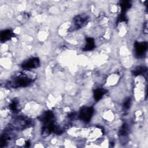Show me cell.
Returning a JSON list of instances; mask_svg holds the SVG:
<instances>
[{
  "instance_id": "cell-8",
  "label": "cell",
  "mask_w": 148,
  "mask_h": 148,
  "mask_svg": "<svg viewBox=\"0 0 148 148\" xmlns=\"http://www.w3.org/2000/svg\"><path fill=\"white\" fill-rule=\"evenodd\" d=\"M14 36V32L11 29H6L1 33V41L2 42H6Z\"/></svg>"
},
{
  "instance_id": "cell-3",
  "label": "cell",
  "mask_w": 148,
  "mask_h": 148,
  "mask_svg": "<svg viewBox=\"0 0 148 148\" xmlns=\"http://www.w3.org/2000/svg\"><path fill=\"white\" fill-rule=\"evenodd\" d=\"M94 112L91 107H83L80 109L79 113V117L82 121L88 123L90 121Z\"/></svg>"
},
{
  "instance_id": "cell-7",
  "label": "cell",
  "mask_w": 148,
  "mask_h": 148,
  "mask_svg": "<svg viewBox=\"0 0 148 148\" xmlns=\"http://www.w3.org/2000/svg\"><path fill=\"white\" fill-rule=\"evenodd\" d=\"M53 119L54 114L51 111H46L39 117V120L43 123V125L53 121Z\"/></svg>"
},
{
  "instance_id": "cell-11",
  "label": "cell",
  "mask_w": 148,
  "mask_h": 148,
  "mask_svg": "<svg viewBox=\"0 0 148 148\" xmlns=\"http://www.w3.org/2000/svg\"><path fill=\"white\" fill-rule=\"evenodd\" d=\"M105 91L102 88H97L94 91V98L95 101H99L105 94Z\"/></svg>"
},
{
  "instance_id": "cell-13",
  "label": "cell",
  "mask_w": 148,
  "mask_h": 148,
  "mask_svg": "<svg viewBox=\"0 0 148 148\" xmlns=\"http://www.w3.org/2000/svg\"><path fill=\"white\" fill-rule=\"evenodd\" d=\"M18 101H17L16 99H13L12 102L10 103L9 105L10 109L14 113H16L18 111Z\"/></svg>"
},
{
  "instance_id": "cell-1",
  "label": "cell",
  "mask_w": 148,
  "mask_h": 148,
  "mask_svg": "<svg viewBox=\"0 0 148 148\" xmlns=\"http://www.w3.org/2000/svg\"><path fill=\"white\" fill-rule=\"evenodd\" d=\"M34 77L29 76L26 73H18V74L14 76V77L6 84V87L8 88H16L18 87H26L31 84Z\"/></svg>"
},
{
  "instance_id": "cell-12",
  "label": "cell",
  "mask_w": 148,
  "mask_h": 148,
  "mask_svg": "<svg viewBox=\"0 0 148 148\" xmlns=\"http://www.w3.org/2000/svg\"><path fill=\"white\" fill-rule=\"evenodd\" d=\"M133 74L135 76L144 75L147 72V68L143 66H137L134 71Z\"/></svg>"
},
{
  "instance_id": "cell-6",
  "label": "cell",
  "mask_w": 148,
  "mask_h": 148,
  "mask_svg": "<svg viewBox=\"0 0 148 148\" xmlns=\"http://www.w3.org/2000/svg\"><path fill=\"white\" fill-rule=\"evenodd\" d=\"M40 65V61L37 57H33L25 61L21 65L23 69L25 70H30L36 68Z\"/></svg>"
},
{
  "instance_id": "cell-5",
  "label": "cell",
  "mask_w": 148,
  "mask_h": 148,
  "mask_svg": "<svg viewBox=\"0 0 148 148\" xmlns=\"http://www.w3.org/2000/svg\"><path fill=\"white\" fill-rule=\"evenodd\" d=\"M31 124V120L23 116H19L16 118L15 120H14L13 126L17 129H24L28 127Z\"/></svg>"
},
{
  "instance_id": "cell-2",
  "label": "cell",
  "mask_w": 148,
  "mask_h": 148,
  "mask_svg": "<svg viewBox=\"0 0 148 148\" xmlns=\"http://www.w3.org/2000/svg\"><path fill=\"white\" fill-rule=\"evenodd\" d=\"M88 16L85 14H79L75 16L73 20V30L78 29L84 27L88 22Z\"/></svg>"
},
{
  "instance_id": "cell-4",
  "label": "cell",
  "mask_w": 148,
  "mask_h": 148,
  "mask_svg": "<svg viewBox=\"0 0 148 148\" xmlns=\"http://www.w3.org/2000/svg\"><path fill=\"white\" fill-rule=\"evenodd\" d=\"M147 43L146 42H136L134 44V51L135 56L138 58L143 57L147 50Z\"/></svg>"
},
{
  "instance_id": "cell-15",
  "label": "cell",
  "mask_w": 148,
  "mask_h": 148,
  "mask_svg": "<svg viewBox=\"0 0 148 148\" xmlns=\"http://www.w3.org/2000/svg\"><path fill=\"white\" fill-rule=\"evenodd\" d=\"M130 105H131V98H128L125 100L123 104V107L125 109H128L130 107Z\"/></svg>"
},
{
  "instance_id": "cell-14",
  "label": "cell",
  "mask_w": 148,
  "mask_h": 148,
  "mask_svg": "<svg viewBox=\"0 0 148 148\" xmlns=\"http://www.w3.org/2000/svg\"><path fill=\"white\" fill-rule=\"evenodd\" d=\"M129 130V128H128V125L127 124H124L122 127H121L120 131H119V134L121 136L123 135H125L127 134Z\"/></svg>"
},
{
  "instance_id": "cell-16",
  "label": "cell",
  "mask_w": 148,
  "mask_h": 148,
  "mask_svg": "<svg viewBox=\"0 0 148 148\" xmlns=\"http://www.w3.org/2000/svg\"><path fill=\"white\" fill-rule=\"evenodd\" d=\"M25 144H26V146H27V147H29V146H30V143H29V141H27Z\"/></svg>"
},
{
  "instance_id": "cell-10",
  "label": "cell",
  "mask_w": 148,
  "mask_h": 148,
  "mask_svg": "<svg viewBox=\"0 0 148 148\" xmlns=\"http://www.w3.org/2000/svg\"><path fill=\"white\" fill-rule=\"evenodd\" d=\"M120 6L121 7V13L125 14L127 10L131 6V3L130 1H121Z\"/></svg>"
},
{
  "instance_id": "cell-9",
  "label": "cell",
  "mask_w": 148,
  "mask_h": 148,
  "mask_svg": "<svg viewBox=\"0 0 148 148\" xmlns=\"http://www.w3.org/2000/svg\"><path fill=\"white\" fill-rule=\"evenodd\" d=\"M86 44L84 46V47L83 49V51H90L93 50L95 47V42L94 40L92 38H87L86 39Z\"/></svg>"
}]
</instances>
